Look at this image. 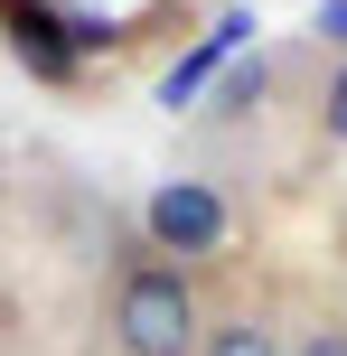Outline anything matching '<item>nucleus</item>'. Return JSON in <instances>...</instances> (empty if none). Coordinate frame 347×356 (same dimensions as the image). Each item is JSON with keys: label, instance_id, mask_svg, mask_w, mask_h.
<instances>
[{"label": "nucleus", "instance_id": "obj_9", "mask_svg": "<svg viewBox=\"0 0 347 356\" xmlns=\"http://www.w3.org/2000/svg\"><path fill=\"white\" fill-rule=\"evenodd\" d=\"M319 47L347 56V0H319Z\"/></svg>", "mask_w": 347, "mask_h": 356}, {"label": "nucleus", "instance_id": "obj_1", "mask_svg": "<svg viewBox=\"0 0 347 356\" xmlns=\"http://www.w3.org/2000/svg\"><path fill=\"white\" fill-rule=\"evenodd\" d=\"M207 291H197V272L188 263H169V253H131L122 272H113V291H104V338L113 356H197L207 347Z\"/></svg>", "mask_w": 347, "mask_h": 356}, {"label": "nucleus", "instance_id": "obj_3", "mask_svg": "<svg viewBox=\"0 0 347 356\" xmlns=\"http://www.w3.org/2000/svg\"><path fill=\"white\" fill-rule=\"evenodd\" d=\"M0 38H10V56H19L29 75L66 85V75H75V38H85V29H66L56 0H0Z\"/></svg>", "mask_w": 347, "mask_h": 356}, {"label": "nucleus", "instance_id": "obj_8", "mask_svg": "<svg viewBox=\"0 0 347 356\" xmlns=\"http://www.w3.org/2000/svg\"><path fill=\"white\" fill-rule=\"evenodd\" d=\"M291 356H347V309H319V319L291 328Z\"/></svg>", "mask_w": 347, "mask_h": 356}, {"label": "nucleus", "instance_id": "obj_6", "mask_svg": "<svg viewBox=\"0 0 347 356\" xmlns=\"http://www.w3.org/2000/svg\"><path fill=\"white\" fill-rule=\"evenodd\" d=\"M310 122H319V141L329 150H347V56L329 75H319V94H310Z\"/></svg>", "mask_w": 347, "mask_h": 356}, {"label": "nucleus", "instance_id": "obj_5", "mask_svg": "<svg viewBox=\"0 0 347 356\" xmlns=\"http://www.w3.org/2000/svg\"><path fill=\"white\" fill-rule=\"evenodd\" d=\"M282 66H291V56H254V66H235V75L216 85V122H263V113H273Z\"/></svg>", "mask_w": 347, "mask_h": 356}, {"label": "nucleus", "instance_id": "obj_7", "mask_svg": "<svg viewBox=\"0 0 347 356\" xmlns=\"http://www.w3.org/2000/svg\"><path fill=\"white\" fill-rule=\"evenodd\" d=\"M235 29H244V19H216V38H207V47L188 56V66H169V85H160V104H169V113H179V94H188V85H197V75L225 56V38H235Z\"/></svg>", "mask_w": 347, "mask_h": 356}, {"label": "nucleus", "instance_id": "obj_4", "mask_svg": "<svg viewBox=\"0 0 347 356\" xmlns=\"http://www.w3.org/2000/svg\"><path fill=\"white\" fill-rule=\"evenodd\" d=\"M197 356H291V328H282L273 309H216Z\"/></svg>", "mask_w": 347, "mask_h": 356}, {"label": "nucleus", "instance_id": "obj_2", "mask_svg": "<svg viewBox=\"0 0 347 356\" xmlns=\"http://www.w3.org/2000/svg\"><path fill=\"white\" fill-rule=\"evenodd\" d=\"M225 234H235V207H225L216 178H160L141 197V244L169 263H216Z\"/></svg>", "mask_w": 347, "mask_h": 356}]
</instances>
